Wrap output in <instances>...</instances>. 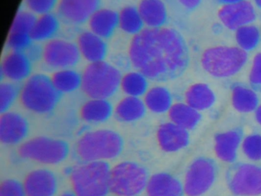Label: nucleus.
I'll return each mask as SVG.
<instances>
[{"instance_id": "nucleus-27", "label": "nucleus", "mask_w": 261, "mask_h": 196, "mask_svg": "<svg viewBox=\"0 0 261 196\" xmlns=\"http://www.w3.org/2000/svg\"><path fill=\"white\" fill-rule=\"evenodd\" d=\"M143 101L146 109L156 113L169 111L172 105L170 92L166 87L161 86L149 89L145 93Z\"/></svg>"}, {"instance_id": "nucleus-43", "label": "nucleus", "mask_w": 261, "mask_h": 196, "mask_svg": "<svg viewBox=\"0 0 261 196\" xmlns=\"http://www.w3.org/2000/svg\"><path fill=\"white\" fill-rule=\"evenodd\" d=\"M256 119L261 125V105L258 106L256 110Z\"/></svg>"}, {"instance_id": "nucleus-35", "label": "nucleus", "mask_w": 261, "mask_h": 196, "mask_svg": "<svg viewBox=\"0 0 261 196\" xmlns=\"http://www.w3.org/2000/svg\"><path fill=\"white\" fill-rule=\"evenodd\" d=\"M36 19L37 18L33 12L29 11H19L13 19L10 32H22L31 35Z\"/></svg>"}, {"instance_id": "nucleus-5", "label": "nucleus", "mask_w": 261, "mask_h": 196, "mask_svg": "<svg viewBox=\"0 0 261 196\" xmlns=\"http://www.w3.org/2000/svg\"><path fill=\"white\" fill-rule=\"evenodd\" d=\"M82 89L90 98L108 99L120 87V70L105 61L90 63L82 75Z\"/></svg>"}, {"instance_id": "nucleus-37", "label": "nucleus", "mask_w": 261, "mask_h": 196, "mask_svg": "<svg viewBox=\"0 0 261 196\" xmlns=\"http://www.w3.org/2000/svg\"><path fill=\"white\" fill-rule=\"evenodd\" d=\"M244 154L252 160L261 159V135H250L243 142Z\"/></svg>"}, {"instance_id": "nucleus-18", "label": "nucleus", "mask_w": 261, "mask_h": 196, "mask_svg": "<svg viewBox=\"0 0 261 196\" xmlns=\"http://www.w3.org/2000/svg\"><path fill=\"white\" fill-rule=\"evenodd\" d=\"M145 191L147 196H182L184 188L172 175L160 173L149 177Z\"/></svg>"}, {"instance_id": "nucleus-6", "label": "nucleus", "mask_w": 261, "mask_h": 196, "mask_svg": "<svg viewBox=\"0 0 261 196\" xmlns=\"http://www.w3.org/2000/svg\"><path fill=\"white\" fill-rule=\"evenodd\" d=\"M247 60V52L240 47L215 46L203 52L201 62L209 75L216 78H227L240 71Z\"/></svg>"}, {"instance_id": "nucleus-14", "label": "nucleus", "mask_w": 261, "mask_h": 196, "mask_svg": "<svg viewBox=\"0 0 261 196\" xmlns=\"http://www.w3.org/2000/svg\"><path fill=\"white\" fill-rule=\"evenodd\" d=\"M218 18L230 30H237L256 19V12L250 2L244 0L224 5L218 11Z\"/></svg>"}, {"instance_id": "nucleus-19", "label": "nucleus", "mask_w": 261, "mask_h": 196, "mask_svg": "<svg viewBox=\"0 0 261 196\" xmlns=\"http://www.w3.org/2000/svg\"><path fill=\"white\" fill-rule=\"evenodd\" d=\"M77 45L81 55L90 63L103 61L108 52L105 38L91 31H86L79 35Z\"/></svg>"}, {"instance_id": "nucleus-44", "label": "nucleus", "mask_w": 261, "mask_h": 196, "mask_svg": "<svg viewBox=\"0 0 261 196\" xmlns=\"http://www.w3.org/2000/svg\"><path fill=\"white\" fill-rule=\"evenodd\" d=\"M60 196H77L74 191H65L62 193Z\"/></svg>"}, {"instance_id": "nucleus-29", "label": "nucleus", "mask_w": 261, "mask_h": 196, "mask_svg": "<svg viewBox=\"0 0 261 196\" xmlns=\"http://www.w3.org/2000/svg\"><path fill=\"white\" fill-rule=\"evenodd\" d=\"M59 18L55 14L49 12L40 15L32 30V38L38 41L51 39L59 31Z\"/></svg>"}, {"instance_id": "nucleus-36", "label": "nucleus", "mask_w": 261, "mask_h": 196, "mask_svg": "<svg viewBox=\"0 0 261 196\" xmlns=\"http://www.w3.org/2000/svg\"><path fill=\"white\" fill-rule=\"evenodd\" d=\"M33 41L30 34L10 32L7 37V45L12 52H25L31 47Z\"/></svg>"}, {"instance_id": "nucleus-31", "label": "nucleus", "mask_w": 261, "mask_h": 196, "mask_svg": "<svg viewBox=\"0 0 261 196\" xmlns=\"http://www.w3.org/2000/svg\"><path fill=\"white\" fill-rule=\"evenodd\" d=\"M147 78L139 71H132L122 76L120 87L127 96H140L148 90Z\"/></svg>"}, {"instance_id": "nucleus-4", "label": "nucleus", "mask_w": 261, "mask_h": 196, "mask_svg": "<svg viewBox=\"0 0 261 196\" xmlns=\"http://www.w3.org/2000/svg\"><path fill=\"white\" fill-rule=\"evenodd\" d=\"M111 167L107 162H84L70 173L72 191L77 196H106Z\"/></svg>"}, {"instance_id": "nucleus-10", "label": "nucleus", "mask_w": 261, "mask_h": 196, "mask_svg": "<svg viewBox=\"0 0 261 196\" xmlns=\"http://www.w3.org/2000/svg\"><path fill=\"white\" fill-rule=\"evenodd\" d=\"M216 164L212 159L199 158L189 166L185 179L184 192L188 196H200L212 187L216 179Z\"/></svg>"}, {"instance_id": "nucleus-22", "label": "nucleus", "mask_w": 261, "mask_h": 196, "mask_svg": "<svg viewBox=\"0 0 261 196\" xmlns=\"http://www.w3.org/2000/svg\"><path fill=\"white\" fill-rule=\"evenodd\" d=\"M241 136L242 133L240 130H230L217 135L215 145L217 156L224 162H234Z\"/></svg>"}, {"instance_id": "nucleus-40", "label": "nucleus", "mask_w": 261, "mask_h": 196, "mask_svg": "<svg viewBox=\"0 0 261 196\" xmlns=\"http://www.w3.org/2000/svg\"><path fill=\"white\" fill-rule=\"evenodd\" d=\"M249 81L254 91L261 92V52L256 54L253 58Z\"/></svg>"}, {"instance_id": "nucleus-12", "label": "nucleus", "mask_w": 261, "mask_h": 196, "mask_svg": "<svg viewBox=\"0 0 261 196\" xmlns=\"http://www.w3.org/2000/svg\"><path fill=\"white\" fill-rule=\"evenodd\" d=\"M100 0H59L57 13L59 18L71 24H83L100 9Z\"/></svg>"}, {"instance_id": "nucleus-32", "label": "nucleus", "mask_w": 261, "mask_h": 196, "mask_svg": "<svg viewBox=\"0 0 261 196\" xmlns=\"http://www.w3.org/2000/svg\"><path fill=\"white\" fill-rule=\"evenodd\" d=\"M144 22L138 9L134 6H126L119 13V27L128 34L137 35L143 29Z\"/></svg>"}, {"instance_id": "nucleus-39", "label": "nucleus", "mask_w": 261, "mask_h": 196, "mask_svg": "<svg viewBox=\"0 0 261 196\" xmlns=\"http://www.w3.org/2000/svg\"><path fill=\"white\" fill-rule=\"evenodd\" d=\"M30 12L33 13L43 15V14L49 13L56 6H58V0H25Z\"/></svg>"}, {"instance_id": "nucleus-24", "label": "nucleus", "mask_w": 261, "mask_h": 196, "mask_svg": "<svg viewBox=\"0 0 261 196\" xmlns=\"http://www.w3.org/2000/svg\"><path fill=\"white\" fill-rule=\"evenodd\" d=\"M146 110L144 101L140 97L126 96L116 106L114 114L119 120L130 122L141 119Z\"/></svg>"}, {"instance_id": "nucleus-11", "label": "nucleus", "mask_w": 261, "mask_h": 196, "mask_svg": "<svg viewBox=\"0 0 261 196\" xmlns=\"http://www.w3.org/2000/svg\"><path fill=\"white\" fill-rule=\"evenodd\" d=\"M42 58L53 68H71L79 63L81 55L77 44L61 38L48 40L42 50Z\"/></svg>"}, {"instance_id": "nucleus-23", "label": "nucleus", "mask_w": 261, "mask_h": 196, "mask_svg": "<svg viewBox=\"0 0 261 196\" xmlns=\"http://www.w3.org/2000/svg\"><path fill=\"white\" fill-rule=\"evenodd\" d=\"M114 110L108 99L91 98L80 110L81 117L88 122H103L110 119Z\"/></svg>"}, {"instance_id": "nucleus-28", "label": "nucleus", "mask_w": 261, "mask_h": 196, "mask_svg": "<svg viewBox=\"0 0 261 196\" xmlns=\"http://www.w3.org/2000/svg\"><path fill=\"white\" fill-rule=\"evenodd\" d=\"M259 104L257 95L252 88L235 84L232 88V104L238 111L249 113L256 110Z\"/></svg>"}, {"instance_id": "nucleus-25", "label": "nucleus", "mask_w": 261, "mask_h": 196, "mask_svg": "<svg viewBox=\"0 0 261 196\" xmlns=\"http://www.w3.org/2000/svg\"><path fill=\"white\" fill-rule=\"evenodd\" d=\"M185 97L186 104L196 110L208 109L215 101V96L212 89L202 83L191 86L186 90Z\"/></svg>"}, {"instance_id": "nucleus-38", "label": "nucleus", "mask_w": 261, "mask_h": 196, "mask_svg": "<svg viewBox=\"0 0 261 196\" xmlns=\"http://www.w3.org/2000/svg\"><path fill=\"white\" fill-rule=\"evenodd\" d=\"M0 196H27L23 183L14 179H7L0 185Z\"/></svg>"}, {"instance_id": "nucleus-26", "label": "nucleus", "mask_w": 261, "mask_h": 196, "mask_svg": "<svg viewBox=\"0 0 261 196\" xmlns=\"http://www.w3.org/2000/svg\"><path fill=\"white\" fill-rule=\"evenodd\" d=\"M169 117L173 124L186 130H192L199 122L201 115L187 104L176 103L169 109Z\"/></svg>"}, {"instance_id": "nucleus-15", "label": "nucleus", "mask_w": 261, "mask_h": 196, "mask_svg": "<svg viewBox=\"0 0 261 196\" xmlns=\"http://www.w3.org/2000/svg\"><path fill=\"white\" fill-rule=\"evenodd\" d=\"M22 183L27 196H54L57 192V178L47 168L30 172Z\"/></svg>"}, {"instance_id": "nucleus-17", "label": "nucleus", "mask_w": 261, "mask_h": 196, "mask_svg": "<svg viewBox=\"0 0 261 196\" xmlns=\"http://www.w3.org/2000/svg\"><path fill=\"white\" fill-rule=\"evenodd\" d=\"M156 136L160 148L168 153L185 148L189 142L187 130L172 122L160 125L157 130Z\"/></svg>"}, {"instance_id": "nucleus-1", "label": "nucleus", "mask_w": 261, "mask_h": 196, "mask_svg": "<svg viewBox=\"0 0 261 196\" xmlns=\"http://www.w3.org/2000/svg\"><path fill=\"white\" fill-rule=\"evenodd\" d=\"M131 64L147 79L165 81L181 76L190 62L189 47L172 28H146L133 37L129 47Z\"/></svg>"}, {"instance_id": "nucleus-42", "label": "nucleus", "mask_w": 261, "mask_h": 196, "mask_svg": "<svg viewBox=\"0 0 261 196\" xmlns=\"http://www.w3.org/2000/svg\"><path fill=\"white\" fill-rule=\"evenodd\" d=\"M218 3L221 4L227 5L230 3H238V2L244 1V0H216Z\"/></svg>"}, {"instance_id": "nucleus-34", "label": "nucleus", "mask_w": 261, "mask_h": 196, "mask_svg": "<svg viewBox=\"0 0 261 196\" xmlns=\"http://www.w3.org/2000/svg\"><path fill=\"white\" fill-rule=\"evenodd\" d=\"M19 89L14 82H2L0 84V112L8 111L19 96Z\"/></svg>"}, {"instance_id": "nucleus-30", "label": "nucleus", "mask_w": 261, "mask_h": 196, "mask_svg": "<svg viewBox=\"0 0 261 196\" xmlns=\"http://www.w3.org/2000/svg\"><path fill=\"white\" fill-rule=\"evenodd\" d=\"M51 81L61 93H71L82 87V75L71 68L60 69L53 74Z\"/></svg>"}, {"instance_id": "nucleus-13", "label": "nucleus", "mask_w": 261, "mask_h": 196, "mask_svg": "<svg viewBox=\"0 0 261 196\" xmlns=\"http://www.w3.org/2000/svg\"><path fill=\"white\" fill-rule=\"evenodd\" d=\"M30 130L28 121L16 112L7 111L0 116V141L6 145L23 142Z\"/></svg>"}, {"instance_id": "nucleus-45", "label": "nucleus", "mask_w": 261, "mask_h": 196, "mask_svg": "<svg viewBox=\"0 0 261 196\" xmlns=\"http://www.w3.org/2000/svg\"><path fill=\"white\" fill-rule=\"evenodd\" d=\"M255 3H256V6L261 9V0H254Z\"/></svg>"}, {"instance_id": "nucleus-2", "label": "nucleus", "mask_w": 261, "mask_h": 196, "mask_svg": "<svg viewBox=\"0 0 261 196\" xmlns=\"http://www.w3.org/2000/svg\"><path fill=\"white\" fill-rule=\"evenodd\" d=\"M123 148L120 134L108 129L93 130L81 136L76 153L83 162H107L117 157Z\"/></svg>"}, {"instance_id": "nucleus-9", "label": "nucleus", "mask_w": 261, "mask_h": 196, "mask_svg": "<svg viewBox=\"0 0 261 196\" xmlns=\"http://www.w3.org/2000/svg\"><path fill=\"white\" fill-rule=\"evenodd\" d=\"M226 179L230 191L236 195L261 194V167L251 164H234L227 170Z\"/></svg>"}, {"instance_id": "nucleus-41", "label": "nucleus", "mask_w": 261, "mask_h": 196, "mask_svg": "<svg viewBox=\"0 0 261 196\" xmlns=\"http://www.w3.org/2000/svg\"><path fill=\"white\" fill-rule=\"evenodd\" d=\"M178 2L186 10L191 12L198 8L202 0H178Z\"/></svg>"}, {"instance_id": "nucleus-7", "label": "nucleus", "mask_w": 261, "mask_h": 196, "mask_svg": "<svg viewBox=\"0 0 261 196\" xmlns=\"http://www.w3.org/2000/svg\"><path fill=\"white\" fill-rule=\"evenodd\" d=\"M147 172L134 162H121L111 168L110 192L117 196H138L146 189Z\"/></svg>"}, {"instance_id": "nucleus-21", "label": "nucleus", "mask_w": 261, "mask_h": 196, "mask_svg": "<svg viewBox=\"0 0 261 196\" xmlns=\"http://www.w3.org/2000/svg\"><path fill=\"white\" fill-rule=\"evenodd\" d=\"M137 9L147 28L163 27L167 21V9L162 0H141Z\"/></svg>"}, {"instance_id": "nucleus-16", "label": "nucleus", "mask_w": 261, "mask_h": 196, "mask_svg": "<svg viewBox=\"0 0 261 196\" xmlns=\"http://www.w3.org/2000/svg\"><path fill=\"white\" fill-rule=\"evenodd\" d=\"M31 58L25 52H11L3 60L1 76L11 82H20L31 75Z\"/></svg>"}, {"instance_id": "nucleus-20", "label": "nucleus", "mask_w": 261, "mask_h": 196, "mask_svg": "<svg viewBox=\"0 0 261 196\" xmlns=\"http://www.w3.org/2000/svg\"><path fill=\"white\" fill-rule=\"evenodd\" d=\"M90 31L103 38L111 37L119 27V13L109 9H98L88 20Z\"/></svg>"}, {"instance_id": "nucleus-33", "label": "nucleus", "mask_w": 261, "mask_h": 196, "mask_svg": "<svg viewBox=\"0 0 261 196\" xmlns=\"http://www.w3.org/2000/svg\"><path fill=\"white\" fill-rule=\"evenodd\" d=\"M235 38L239 47L246 52L257 47L260 41L261 35L257 27L247 24L237 29Z\"/></svg>"}, {"instance_id": "nucleus-8", "label": "nucleus", "mask_w": 261, "mask_h": 196, "mask_svg": "<svg viewBox=\"0 0 261 196\" xmlns=\"http://www.w3.org/2000/svg\"><path fill=\"white\" fill-rule=\"evenodd\" d=\"M20 157L46 165L63 162L69 154V145L65 141L40 136L22 142L18 150Z\"/></svg>"}, {"instance_id": "nucleus-3", "label": "nucleus", "mask_w": 261, "mask_h": 196, "mask_svg": "<svg viewBox=\"0 0 261 196\" xmlns=\"http://www.w3.org/2000/svg\"><path fill=\"white\" fill-rule=\"evenodd\" d=\"M61 96L62 93L56 88L51 78L43 74L31 75L21 87L19 93L24 108L39 114L53 111Z\"/></svg>"}]
</instances>
